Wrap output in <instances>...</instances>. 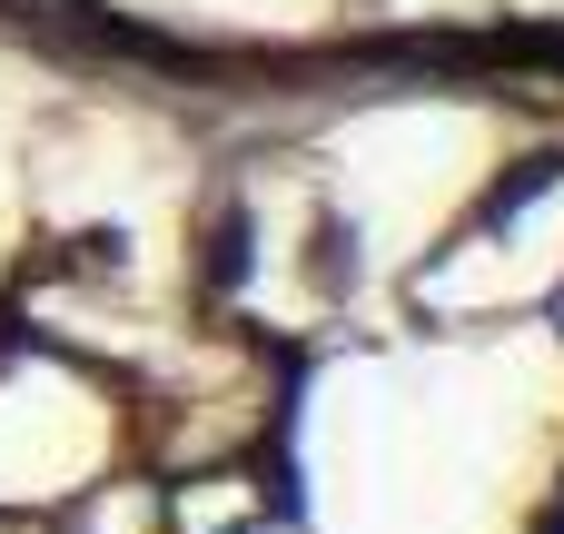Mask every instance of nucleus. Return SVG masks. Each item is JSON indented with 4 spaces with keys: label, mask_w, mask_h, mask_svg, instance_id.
I'll return each mask as SVG.
<instances>
[]
</instances>
